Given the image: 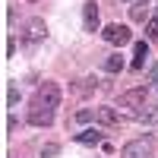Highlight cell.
<instances>
[{
  "label": "cell",
  "mask_w": 158,
  "mask_h": 158,
  "mask_svg": "<svg viewBox=\"0 0 158 158\" xmlns=\"http://www.w3.org/2000/svg\"><path fill=\"white\" fill-rule=\"evenodd\" d=\"M57 104H60V85H57V82H44L41 89L35 92V98H32L29 123H35V127H51V123H54Z\"/></svg>",
  "instance_id": "obj_1"
},
{
  "label": "cell",
  "mask_w": 158,
  "mask_h": 158,
  "mask_svg": "<svg viewBox=\"0 0 158 158\" xmlns=\"http://www.w3.org/2000/svg\"><path fill=\"white\" fill-rule=\"evenodd\" d=\"M155 146V139L152 136H142V139H133V142H127V146L120 149V158H146Z\"/></svg>",
  "instance_id": "obj_2"
},
{
  "label": "cell",
  "mask_w": 158,
  "mask_h": 158,
  "mask_svg": "<svg viewBox=\"0 0 158 158\" xmlns=\"http://www.w3.org/2000/svg\"><path fill=\"white\" fill-rule=\"evenodd\" d=\"M101 38H104V41H108V44H130V38H133V35H130V29H127V25H120V22H111L108 25V29H104L101 32Z\"/></svg>",
  "instance_id": "obj_3"
},
{
  "label": "cell",
  "mask_w": 158,
  "mask_h": 158,
  "mask_svg": "<svg viewBox=\"0 0 158 158\" xmlns=\"http://www.w3.org/2000/svg\"><path fill=\"white\" fill-rule=\"evenodd\" d=\"M120 108H146V89H130L120 95Z\"/></svg>",
  "instance_id": "obj_4"
},
{
  "label": "cell",
  "mask_w": 158,
  "mask_h": 158,
  "mask_svg": "<svg viewBox=\"0 0 158 158\" xmlns=\"http://www.w3.org/2000/svg\"><path fill=\"white\" fill-rule=\"evenodd\" d=\"M82 22H85V32H98V6H95V0H89L82 6Z\"/></svg>",
  "instance_id": "obj_5"
},
{
  "label": "cell",
  "mask_w": 158,
  "mask_h": 158,
  "mask_svg": "<svg viewBox=\"0 0 158 158\" xmlns=\"http://www.w3.org/2000/svg\"><path fill=\"white\" fill-rule=\"evenodd\" d=\"M44 35H48L44 22H41V19H32V22H29V29H25V41H32V44H35V41H41Z\"/></svg>",
  "instance_id": "obj_6"
},
{
  "label": "cell",
  "mask_w": 158,
  "mask_h": 158,
  "mask_svg": "<svg viewBox=\"0 0 158 158\" xmlns=\"http://www.w3.org/2000/svg\"><path fill=\"white\" fill-rule=\"evenodd\" d=\"M146 57H149V44L146 41H136V48H133V70L146 67Z\"/></svg>",
  "instance_id": "obj_7"
},
{
  "label": "cell",
  "mask_w": 158,
  "mask_h": 158,
  "mask_svg": "<svg viewBox=\"0 0 158 158\" xmlns=\"http://www.w3.org/2000/svg\"><path fill=\"white\" fill-rule=\"evenodd\" d=\"M76 142H82V146H98L101 133L98 130H82V133H76Z\"/></svg>",
  "instance_id": "obj_8"
},
{
  "label": "cell",
  "mask_w": 158,
  "mask_h": 158,
  "mask_svg": "<svg viewBox=\"0 0 158 158\" xmlns=\"http://www.w3.org/2000/svg\"><path fill=\"white\" fill-rule=\"evenodd\" d=\"M95 120H101V123L114 127L117 120H120V117H117V111H114V108H98V111H95Z\"/></svg>",
  "instance_id": "obj_9"
},
{
  "label": "cell",
  "mask_w": 158,
  "mask_h": 158,
  "mask_svg": "<svg viewBox=\"0 0 158 158\" xmlns=\"http://www.w3.org/2000/svg\"><path fill=\"white\" fill-rule=\"evenodd\" d=\"M104 70H108V73H120V70H123V57H120V54L104 57Z\"/></svg>",
  "instance_id": "obj_10"
},
{
  "label": "cell",
  "mask_w": 158,
  "mask_h": 158,
  "mask_svg": "<svg viewBox=\"0 0 158 158\" xmlns=\"http://www.w3.org/2000/svg\"><path fill=\"white\" fill-rule=\"evenodd\" d=\"M130 16H133L136 22H146V16H149V3H133V6H130Z\"/></svg>",
  "instance_id": "obj_11"
},
{
  "label": "cell",
  "mask_w": 158,
  "mask_h": 158,
  "mask_svg": "<svg viewBox=\"0 0 158 158\" xmlns=\"http://www.w3.org/2000/svg\"><path fill=\"white\" fill-rule=\"evenodd\" d=\"M146 38H158V10L149 16V22H146Z\"/></svg>",
  "instance_id": "obj_12"
},
{
  "label": "cell",
  "mask_w": 158,
  "mask_h": 158,
  "mask_svg": "<svg viewBox=\"0 0 158 158\" xmlns=\"http://www.w3.org/2000/svg\"><path fill=\"white\" fill-rule=\"evenodd\" d=\"M136 117H139V120H149V123H155V120H158V111H139Z\"/></svg>",
  "instance_id": "obj_13"
},
{
  "label": "cell",
  "mask_w": 158,
  "mask_h": 158,
  "mask_svg": "<svg viewBox=\"0 0 158 158\" xmlns=\"http://www.w3.org/2000/svg\"><path fill=\"white\" fill-rule=\"evenodd\" d=\"M92 117H95V111H79V114H76V120H79V123H85V120H92Z\"/></svg>",
  "instance_id": "obj_14"
},
{
  "label": "cell",
  "mask_w": 158,
  "mask_h": 158,
  "mask_svg": "<svg viewBox=\"0 0 158 158\" xmlns=\"http://www.w3.org/2000/svg\"><path fill=\"white\" fill-rule=\"evenodd\" d=\"M6 101H10V104H16V101H19V92H16V89H10V95H6Z\"/></svg>",
  "instance_id": "obj_15"
},
{
  "label": "cell",
  "mask_w": 158,
  "mask_h": 158,
  "mask_svg": "<svg viewBox=\"0 0 158 158\" xmlns=\"http://www.w3.org/2000/svg\"><path fill=\"white\" fill-rule=\"evenodd\" d=\"M44 158H51V155H57V146H44V152H41Z\"/></svg>",
  "instance_id": "obj_16"
},
{
  "label": "cell",
  "mask_w": 158,
  "mask_h": 158,
  "mask_svg": "<svg viewBox=\"0 0 158 158\" xmlns=\"http://www.w3.org/2000/svg\"><path fill=\"white\" fill-rule=\"evenodd\" d=\"M149 76H152V79H155V82H158V63H155V67L149 70Z\"/></svg>",
  "instance_id": "obj_17"
},
{
  "label": "cell",
  "mask_w": 158,
  "mask_h": 158,
  "mask_svg": "<svg viewBox=\"0 0 158 158\" xmlns=\"http://www.w3.org/2000/svg\"><path fill=\"white\" fill-rule=\"evenodd\" d=\"M155 95H158V82H155Z\"/></svg>",
  "instance_id": "obj_18"
}]
</instances>
